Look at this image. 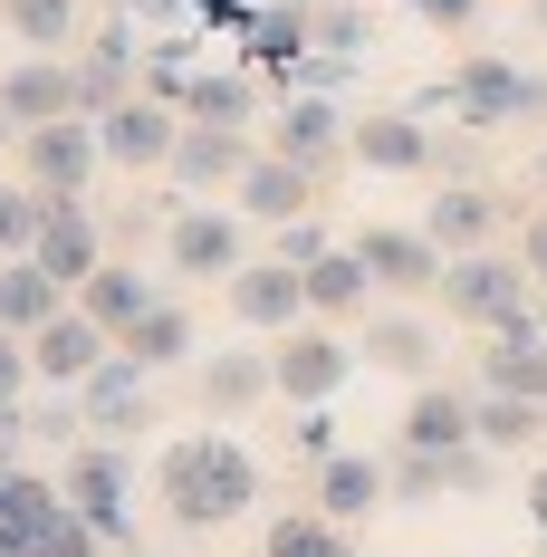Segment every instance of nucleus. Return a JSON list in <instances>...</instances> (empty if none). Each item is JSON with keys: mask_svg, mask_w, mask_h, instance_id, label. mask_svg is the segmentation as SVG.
I'll use <instances>...</instances> for the list:
<instances>
[{"mask_svg": "<svg viewBox=\"0 0 547 557\" xmlns=\"http://www.w3.org/2000/svg\"><path fill=\"white\" fill-rule=\"evenodd\" d=\"M346 250H356V260H365V278H375V288H394V298H423V288H442V250H433V231L365 222Z\"/></svg>", "mask_w": 547, "mask_h": 557, "instance_id": "13", "label": "nucleus"}, {"mask_svg": "<svg viewBox=\"0 0 547 557\" xmlns=\"http://www.w3.org/2000/svg\"><path fill=\"white\" fill-rule=\"evenodd\" d=\"M308 49H318V10H308V0H270V10L240 29V67H250L260 87H288V67Z\"/></svg>", "mask_w": 547, "mask_h": 557, "instance_id": "16", "label": "nucleus"}, {"mask_svg": "<svg viewBox=\"0 0 547 557\" xmlns=\"http://www.w3.org/2000/svg\"><path fill=\"white\" fill-rule=\"evenodd\" d=\"M288 443H298V461H336V451H346L327 404H298V413H288Z\"/></svg>", "mask_w": 547, "mask_h": 557, "instance_id": "42", "label": "nucleus"}, {"mask_svg": "<svg viewBox=\"0 0 547 557\" xmlns=\"http://www.w3.org/2000/svg\"><path fill=\"white\" fill-rule=\"evenodd\" d=\"M403 10H423L433 29H461V20H481V0H403Z\"/></svg>", "mask_w": 547, "mask_h": 557, "instance_id": "48", "label": "nucleus"}, {"mask_svg": "<svg viewBox=\"0 0 547 557\" xmlns=\"http://www.w3.org/2000/svg\"><path fill=\"white\" fill-rule=\"evenodd\" d=\"M433 145L442 135L413 107H375V115H356V135H346V154L365 173H433Z\"/></svg>", "mask_w": 547, "mask_h": 557, "instance_id": "17", "label": "nucleus"}, {"mask_svg": "<svg viewBox=\"0 0 547 557\" xmlns=\"http://www.w3.org/2000/svg\"><path fill=\"white\" fill-rule=\"evenodd\" d=\"M173 145H183V107H164V97H125V107L97 115V154H107L115 173H164Z\"/></svg>", "mask_w": 547, "mask_h": 557, "instance_id": "7", "label": "nucleus"}, {"mask_svg": "<svg viewBox=\"0 0 547 557\" xmlns=\"http://www.w3.org/2000/svg\"><path fill=\"white\" fill-rule=\"evenodd\" d=\"M538 193H547V145H538Z\"/></svg>", "mask_w": 547, "mask_h": 557, "instance_id": "54", "label": "nucleus"}, {"mask_svg": "<svg viewBox=\"0 0 547 557\" xmlns=\"http://www.w3.org/2000/svg\"><path fill=\"white\" fill-rule=\"evenodd\" d=\"M39 394V366H29V336L0 327V404H29Z\"/></svg>", "mask_w": 547, "mask_h": 557, "instance_id": "44", "label": "nucleus"}, {"mask_svg": "<svg viewBox=\"0 0 547 557\" xmlns=\"http://www.w3.org/2000/svg\"><path fill=\"white\" fill-rule=\"evenodd\" d=\"M250 154H260V145H250L240 125H192V115H183V145H173L164 173H173L183 202H202V193H231V183L250 173Z\"/></svg>", "mask_w": 547, "mask_h": 557, "instance_id": "11", "label": "nucleus"}, {"mask_svg": "<svg viewBox=\"0 0 547 557\" xmlns=\"http://www.w3.org/2000/svg\"><path fill=\"white\" fill-rule=\"evenodd\" d=\"M20 413H29V443H67V451L87 443V413H77V394H67V385H39Z\"/></svg>", "mask_w": 547, "mask_h": 557, "instance_id": "38", "label": "nucleus"}, {"mask_svg": "<svg viewBox=\"0 0 547 557\" xmlns=\"http://www.w3.org/2000/svg\"><path fill=\"white\" fill-rule=\"evenodd\" d=\"M20 164H29V183L49 193V202H87V183H97V115H58V125H29L20 135Z\"/></svg>", "mask_w": 547, "mask_h": 557, "instance_id": "6", "label": "nucleus"}, {"mask_svg": "<svg viewBox=\"0 0 547 557\" xmlns=\"http://www.w3.org/2000/svg\"><path fill=\"white\" fill-rule=\"evenodd\" d=\"M107 10H125V20H145V29H173V20H183V0H107Z\"/></svg>", "mask_w": 547, "mask_h": 557, "instance_id": "49", "label": "nucleus"}, {"mask_svg": "<svg viewBox=\"0 0 547 557\" xmlns=\"http://www.w3.org/2000/svg\"><path fill=\"white\" fill-rule=\"evenodd\" d=\"M58 308H67V288H58L39 260H0V327L10 336H39Z\"/></svg>", "mask_w": 547, "mask_h": 557, "instance_id": "29", "label": "nucleus"}, {"mask_svg": "<svg viewBox=\"0 0 547 557\" xmlns=\"http://www.w3.org/2000/svg\"><path fill=\"white\" fill-rule=\"evenodd\" d=\"M58 519H67V491H58L49 471H29V461H0V557H39Z\"/></svg>", "mask_w": 547, "mask_h": 557, "instance_id": "14", "label": "nucleus"}, {"mask_svg": "<svg viewBox=\"0 0 547 557\" xmlns=\"http://www.w3.org/2000/svg\"><path fill=\"white\" fill-rule=\"evenodd\" d=\"M0 145H20V125H10V115H0Z\"/></svg>", "mask_w": 547, "mask_h": 557, "instance_id": "52", "label": "nucleus"}, {"mask_svg": "<svg viewBox=\"0 0 547 557\" xmlns=\"http://www.w3.org/2000/svg\"><path fill=\"white\" fill-rule=\"evenodd\" d=\"M77 308H87V318H97L107 336H135L145 318H154V308H164V288H154V278L135 270V260H107V270H97L87 288H77Z\"/></svg>", "mask_w": 547, "mask_h": 557, "instance_id": "23", "label": "nucleus"}, {"mask_svg": "<svg viewBox=\"0 0 547 557\" xmlns=\"http://www.w3.org/2000/svg\"><path fill=\"white\" fill-rule=\"evenodd\" d=\"M394 443H403V451H433V461H442V451H461V443H481V433H471V394L442 385V375H433V385H413Z\"/></svg>", "mask_w": 547, "mask_h": 557, "instance_id": "22", "label": "nucleus"}, {"mask_svg": "<svg viewBox=\"0 0 547 557\" xmlns=\"http://www.w3.org/2000/svg\"><path fill=\"white\" fill-rule=\"evenodd\" d=\"M413 115H423V125H433V115H461L471 135H499V125H519V115H547V77H529L519 58H461L451 77L413 87Z\"/></svg>", "mask_w": 547, "mask_h": 557, "instance_id": "2", "label": "nucleus"}, {"mask_svg": "<svg viewBox=\"0 0 547 557\" xmlns=\"http://www.w3.org/2000/svg\"><path fill=\"white\" fill-rule=\"evenodd\" d=\"M499 222H509V202H499L490 183H442V193H433V212H423V231H433V250H442V260H461V250H490Z\"/></svg>", "mask_w": 547, "mask_h": 557, "instance_id": "18", "label": "nucleus"}, {"mask_svg": "<svg viewBox=\"0 0 547 557\" xmlns=\"http://www.w3.org/2000/svg\"><path fill=\"white\" fill-rule=\"evenodd\" d=\"M154 500H164L173 529H231V519L260 509V461L231 433H183L154 461Z\"/></svg>", "mask_w": 547, "mask_h": 557, "instance_id": "1", "label": "nucleus"}, {"mask_svg": "<svg viewBox=\"0 0 547 557\" xmlns=\"http://www.w3.org/2000/svg\"><path fill=\"white\" fill-rule=\"evenodd\" d=\"M221 298H231V318H240L250 336H288V327H308V278L278 270V260H250V270H231V278H221Z\"/></svg>", "mask_w": 547, "mask_h": 557, "instance_id": "12", "label": "nucleus"}, {"mask_svg": "<svg viewBox=\"0 0 547 557\" xmlns=\"http://www.w3.org/2000/svg\"><path fill=\"white\" fill-rule=\"evenodd\" d=\"M39 222H49V193L39 183H0V260H29Z\"/></svg>", "mask_w": 547, "mask_h": 557, "instance_id": "36", "label": "nucleus"}, {"mask_svg": "<svg viewBox=\"0 0 547 557\" xmlns=\"http://www.w3.org/2000/svg\"><path fill=\"white\" fill-rule=\"evenodd\" d=\"M164 260L173 278H231V270H250V222L212 212V202H183L164 222Z\"/></svg>", "mask_w": 547, "mask_h": 557, "instance_id": "8", "label": "nucleus"}, {"mask_svg": "<svg viewBox=\"0 0 547 557\" xmlns=\"http://www.w3.org/2000/svg\"><path fill=\"white\" fill-rule=\"evenodd\" d=\"M529 20H538V29H547V0H529Z\"/></svg>", "mask_w": 547, "mask_h": 557, "instance_id": "53", "label": "nucleus"}, {"mask_svg": "<svg viewBox=\"0 0 547 557\" xmlns=\"http://www.w3.org/2000/svg\"><path fill=\"white\" fill-rule=\"evenodd\" d=\"M384 481H394V500H403V509H413V500H442V461H433V451H403V443H394Z\"/></svg>", "mask_w": 547, "mask_h": 557, "instance_id": "41", "label": "nucleus"}, {"mask_svg": "<svg viewBox=\"0 0 547 557\" xmlns=\"http://www.w3.org/2000/svg\"><path fill=\"white\" fill-rule=\"evenodd\" d=\"M77 413H87V443H125V433H145V423H154V375L115 346L107 366L77 385Z\"/></svg>", "mask_w": 547, "mask_h": 557, "instance_id": "9", "label": "nucleus"}, {"mask_svg": "<svg viewBox=\"0 0 547 557\" xmlns=\"http://www.w3.org/2000/svg\"><path fill=\"white\" fill-rule=\"evenodd\" d=\"M327 250H336V231L318 222V212H298V222H278V231H270V260H278V270H318Z\"/></svg>", "mask_w": 547, "mask_h": 557, "instance_id": "39", "label": "nucleus"}, {"mask_svg": "<svg viewBox=\"0 0 547 557\" xmlns=\"http://www.w3.org/2000/svg\"><path fill=\"white\" fill-rule=\"evenodd\" d=\"M538 298H529V270H519V250H461V260H442V318H461V327H509V318H529Z\"/></svg>", "mask_w": 547, "mask_h": 557, "instance_id": "4", "label": "nucleus"}, {"mask_svg": "<svg viewBox=\"0 0 547 557\" xmlns=\"http://www.w3.org/2000/svg\"><path fill=\"white\" fill-rule=\"evenodd\" d=\"M270 375H278V394H288V413H298V404H336V394L356 385V336H336L327 318H308V327L270 336Z\"/></svg>", "mask_w": 547, "mask_h": 557, "instance_id": "5", "label": "nucleus"}, {"mask_svg": "<svg viewBox=\"0 0 547 557\" xmlns=\"http://www.w3.org/2000/svg\"><path fill=\"white\" fill-rule=\"evenodd\" d=\"M183 20H192L202 39H240V29H250L260 10H240V0H183Z\"/></svg>", "mask_w": 547, "mask_h": 557, "instance_id": "45", "label": "nucleus"}, {"mask_svg": "<svg viewBox=\"0 0 547 557\" xmlns=\"http://www.w3.org/2000/svg\"><path fill=\"white\" fill-rule=\"evenodd\" d=\"M29 260H39V270H49L58 288L77 298L87 278L107 270V240H97V212H87V202H49V222H39V250H29Z\"/></svg>", "mask_w": 547, "mask_h": 557, "instance_id": "19", "label": "nucleus"}, {"mask_svg": "<svg viewBox=\"0 0 547 557\" xmlns=\"http://www.w3.org/2000/svg\"><path fill=\"white\" fill-rule=\"evenodd\" d=\"M356 356H365V366H384V375H413V385H433V366H442V336L423 327V318H365Z\"/></svg>", "mask_w": 547, "mask_h": 557, "instance_id": "25", "label": "nucleus"}, {"mask_svg": "<svg viewBox=\"0 0 547 557\" xmlns=\"http://www.w3.org/2000/svg\"><path fill=\"white\" fill-rule=\"evenodd\" d=\"M183 115H192V125H240V135H250V125H260V77H250V67H202L192 97H183Z\"/></svg>", "mask_w": 547, "mask_h": 557, "instance_id": "31", "label": "nucleus"}, {"mask_svg": "<svg viewBox=\"0 0 547 557\" xmlns=\"http://www.w3.org/2000/svg\"><path fill=\"white\" fill-rule=\"evenodd\" d=\"M0 115L29 135V125H58V115H77V58H20L10 77H0Z\"/></svg>", "mask_w": 547, "mask_h": 557, "instance_id": "21", "label": "nucleus"}, {"mask_svg": "<svg viewBox=\"0 0 547 557\" xmlns=\"http://www.w3.org/2000/svg\"><path fill=\"white\" fill-rule=\"evenodd\" d=\"M346 77H356V58H327V49H308L298 67H288V87H278V97H346Z\"/></svg>", "mask_w": 547, "mask_h": 557, "instance_id": "40", "label": "nucleus"}, {"mask_svg": "<svg viewBox=\"0 0 547 557\" xmlns=\"http://www.w3.org/2000/svg\"><path fill=\"white\" fill-rule=\"evenodd\" d=\"M58 491H67V509H77L107 548H135V451L125 443H77L67 471H58Z\"/></svg>", "mask_w": 547, "mask_h": 557, "instance_id": "3", "label": "nucleus"}, {"mask_svg": "<svg viewBox=\"0 0 547 557\" xmlns=\"http://www.w3.org/2000/svg\"><path fill=\"white\" fill-rule=\"evenodd\" d=\"M519 270L547 288V212H529V222H519Z\"/></svg>", "mask_w": 547, "mask_h": 557, "instance_id": "47", "label": "nucleus"}, {"mask_svg": "<svg viewBox=\"0 0 547 557\" xmlns=\"http://www.w3.org/2000/svg\"><path fill=\"white\" fill-rule=\"evenodd\" d=\"M346 135H356V115L336 107V97H278V115H270V154H288V164H308L318 183L336 173V154H346Z\"/></svg>", "mask_w": 547, "mask_h": 557, "instance_id": "10", "label": "nucleus"}, {"mask_svg": "<svg viewBox=\"0 0 547 557\" xmlns=\"http://www.w3.org/2000/svg\"><path fill=\"white\" fill-rule=\"evenodd\" d=\"M115 346H125L145 375H164V366H202V336H192V308H183V298H164L145 327H135V336H115Z\"/></svg>", "mask_w": 547, "mask_h": 557, "instance_id": "30", "label": "nucleus"}, {"mask_svg": "<svg viewBox=\"0 0 547 557\" xmlns=\"http://www.w3.org/2000/svg\"><path fill=\"white\" fill-rule=\"evenodd\" d=\"M318 49H327V58H356V67H365V58L384 49L375 10H365V0H318Z\"/></svg>", "mask_w": 547, "mask_h": 557, "instance_id": "35", "label": "nucleus"}, {"mask_svg": "<svg viewBox=\"0 0 547 557\" xmlns=\"http://www.w3.org/2000/svg\"><path fill=\"white\" fill-rule=\"evenodd\" d=\"M529 519H538V539H547V461L529 471Z\"/></svg>", "mask_w": 547, "mask_h": 557, "instance_id": "51", "label": "nucleus"}, {"mask_svg": "<svg viewBox=\"0 0 547 557\" xmlns=\"http://www.w3.org/2000/svg\"><path fill=\"white\" fill-rule=\"evenodd\" d=\"M394 500V481H384V451H336L318 461V509L327 519H365V509Z\"/></svg>", "mask_w": 547, "mask_h": 557, "instance_id": "26", "label": "nucleus"}, {"mask_svg": "<svg viewBox=\"0 0 547 557\" xmlns=\"http://www.w3.org/2000/svg\"><path fill=\"white\" fill-rule=\"evenodd\" d=\"M490 481H499V451H490V443L442 451V491H490Z\"/></svg>", "mask_w": 547, "mask_h": 557, "instance_id": "43", "label": "nucleus"}, {"mask_svg": "<svg viewBox=\"0 0 547 557\" xmlns=\"http://www.w3.org/2000/svg\"><path fill=\"white\" fill-rule=\"evenodd\" d=\"M298 278H308V318H356V308H365V288H375V278H365V260H356L346 240H336L318 270H298Z\"/></svg>", "mask_w": 547, "mask_h": 557, "instance_id": "33", "label": "nucleus"}, {"mask_svg": "<svg viewBox=\"0 0 547 557\" xmlns=\"http://www.w3.org/2000/svg\"><path fill=\"white\" fill-rule=\"evenodd\" d=\"M231 202H240V222H298V212H318V173L288 164V154H250V173L231 183Z\"/></svg>", "mask_w": 547, "mask_h": 557, "instance_id": "20", "label": "nucleus"}, {"mask_svg": "<svg viewBox=\"0 0 547 557\" xmlns=\"http://www.w3.org/2000/svg\"><path fill=\"white\" fill-rule=\"evenodd\" d=\"M192 77H202V29H192V20L154 29V49H145V67H135V87H145V97H164V107H183V97H192Z\"/></svg>", "mask_w": 547, "mask_h": 557, "instance_id": "27", "label": "nucleus"}, {"mask_svg": "<svg viewBox=\"0 0 547 557\" xmlns=\"http://www.w3.org/2000/svg\"><path fill=\"white\" fill-rule=\"evenodd\" d=\"M278 375H270V346H212L202 356V413H250L270 404Z\"/></svg>", "mask_w": 547, "mask_h": 557, "instance_id": "24", "label": "nucleus"}, {"mask_svg": "<svg viewBox=\"0 0 547 557\" xmlns=\"http://www.w3.org/2000/svg\"><path fill=\"white\" fill-rule=\"evenodd\" d=\"M538 327H547V288H538Z\"/></svg>", "mask_w": 547, "mask_h": 557, "instance_id": "55", "label": "nucleus"}, {"mask_svg": "<svg viewBox=\"0 0 547 557\" xmlns=\"http://www.w3.org/2000/svg\"><path fill=\"white\" fill-rule=\"evenodd\" d=\"M115 557H154V548H115Z\"/></svg>", "mask_w": 547, "mask_h": 557, "instance_id": "56", "label": "nucleus"}, {"mask_svg": "<svg viewBox=\"0 0 547 557\" xmlns=\"http://www.w3.org/2000/svg\"><path fill=\"white\" fill-rule=\"evenodd\" d=\"M145 49H154V29H145V20H125V10H107V29H97V39H77V58H97V67H115V77H135Z\"/></svg>", "mask_w": 547, "mask_h": 557, "instance_id": "37", "label": "nucleus"}, {"mask_svg": "<svg viewBox=\"0 0 547 557\" xmlns=\"http://www.w3.org/2000/svg\"><path fill=\"white\" fill-rule=\"evenodd\" d=\"M308 10H318V0H308Z\"/></svg>", "mask_w": 547, "mask_h": 557, "instance_id": "57", "label": "nucleus"}, {"mask_svg": "<svg viewBox=\"0 0 547 557\" xmlns=\"http://www.w3.org/2000/svg\"><path fill=\"white\" fill-rule=\"evenodd\" d=\"M471 433L490 451H529L547 443V404H519V394H471Z\"/></svg>", "mask_w": 547, "mask_h": 557, "instance_id": "34", "label": "nucleus"}, {"mask_svg": "<svg viewBox=\"0 0 547 557\" xmlns=\"http://www.w3.org/2000/svg\"><path fill=\"white\" fill-rule=\"evenodd\" d=\"M39 557H115V548L97 539V529H87V519H77V509H67V519H58L49 539H39Z\"/></svg>", "mask_w": 547, "mask_h": 557, "instance_id": "46", "label": "nucleus"}, {"mask_svg": "<svg viewBox=\"0 0 547 557\" xmlns=\"http://www.w3.org/2000/svg\"><path fill=\"white\" fill-rule=\"evenodd\" d=\"M0 20H10V39L29 58H67L77 29H87V0H0Z\"/></svg>", "mask_w": 547, "mask_h": 557, "instance_id": "28", "label": "nucleus"}, {"mask_svg": "<svg viewBox=\"0 0 547 557\" xmlns=\"http://www.w3.org/2000/svg\"><path fill=\"white\" fill-rule=\"evenodd\" d=\"M107 356H115V336L97 327V318H87L77 298H67V308H58V318H49L39 336H29V366H39V385H67V394L87 385V375H97Z\"/></svg>", "mask_w": 547, "mask_h": 557, "instance_id": "15", "label": "nucleus"}, {"mask_svg": "<svg viewBox=\"0 0 547 557\" xmlns=\"http://www.w3.org/2000/svg\"><path fill=\"white\" fill-rule=\"evenodd\" d=\"M20 443H29V413H20V404H0V461H20Z\"/></svg>", "mask_w": 547, "mask_h": 557, "instance_id": "50", "label": "nucleus"}, {"mask_svg": "<svg viewBox=\"0 0 547 557\" xmlns=\"http://www.w3.org/2000/svg\"><path fill=\"white\" fill-rule=\"evenodd\" d=\"M260 557H356V539H346V519H327V509H278Z\"/></svg>", "mask_w": 547, "mask_h": 557, "instance_id": "32", "label": "nucleus"}]
</instances>
